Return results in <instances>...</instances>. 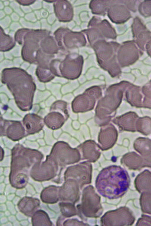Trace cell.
<instances>
[{
  "instance_id": "cell-18",
  "label": "cell",
  "mask_w": 151,
  "mask_h": 226,
  "mask_svg": "<svg viewBox=\"0 0 151 226\" xmlns=\"http://www.w3.org/2000/svg\"><path fill=\"white\" fill-rule=\"evenodd\" d=\"M59 205L61 214L64 217H70L75 214V208L70 203L61 202L59 203Z\"/></svg>"
},
{
  "instance_id": "cell-21",
  "label": "cell",
  "mask_w": 151,
  "mask_h": 226,
  "mask_svg": "<svg viewBox=\"0 0 151 226\" xmlns=\"http://www.w3.org/2000/svg\"><path fill=\"white\" fill-rule=\"evenodd\" d=\"M16 2H17L19 4L24 6H27L33 4L35 1V0H16Z\"/></svg>"
},
{
  "instance_id": "cell-9",
  "label": "cell",
  "mask_w": 151,
  "mask_h": 226,
  "mask_svg": "<svg viewBox=\"0 0 151 226\" xmlns=\"http://www.w3.org/2000/svg\"><path fill=\"white\" fill-rule=\"evenodd\" d=\"M22 122L27 135L39 132L42 129L45 124L43 119L34 113L25 115Z\"/></svg>"
},
{
  "instance_id": "cell-2",
  "label": "cell",
  "mask_w": 151,
  "mask_h": 226,
  "mask_svg": "<svg viewBox=\"0 0 151 226\" xmlns=\"http://www.w3.org/2000/svg\"><path fill=\"white\" fill-rule=\"evenodd\" d=\"M125 171L119 167L113 165L102 170L96 181L98 192L109 199L119 198L124 194L128 186Z\"/></svg>"
},
{
  "instance_id": "cell-12",
  "label": "cell",
  "mask_w": 151,
  "mask_h": 226,
  "mask_svg": "<svg viewBox=\"0 0 151 226\" xmlns=\"http://www.w3.org/2000/svg\"><path fill=\"white\" fill-rule=\"evenodd\" d=\"M60 187L54 185L49 186L45 188L40 194V198L45 203L50 204L57 203L60 199Z\"/></svg>"
},
{
  "instance_id": "cell-10",
  "label": "cell",
  "mask_w": 151,
  "mask_h": 226,
  "mask_svg": "<svg viewBox=\"0 0 151 226\" xmlns=\"http://www.w3.org/2000/svg\"><path fill=\"white\" fill-rule=\"evenodd\" d=\"M40 204L38 199L26 196L19 201L17 205L21 212L27 216L31 217L39 208Z\"/></svg>"
},
{
  "instance_id": "cell-11",
  "label": "cell",
  "mask_w": 151,
  "mask_h": 226,
  "mask_svg": "<svg viewBox=\"0 0 151 226\" xmlns=\"http://www.w3.org/2000/svg\"><path fill=\"white\" fill-rule=\"evenodd\" d=\"M133 41H127L121 46L120 53L127 64L132 63L138 57L139 50Z\"/></svg>"
},
{
  "instance_id": "cell-14",
  "label": "cell",
  "mask_w": 151,
  "mask_h": 226,
  "mask_svg": "<svg viewBox=\"0 0 151 226\" xmlns=\"http://www.w3.org/2000/svg\"><path fill=\"white\" fill-rule=\"evenodd\" d=\"M55 38L49 34L44 38L41 41L40 45L41 48L45 53L54 55L57 54L60 48L55 41Z\"/></svg>"
},
{
  "instance_id": "cell-4",
  "label": "cell",
  "mask_w": 151,
  "mask_h": 226,
  "mask_svg": "<svg viewBox=\"0 0 151 226\" xmlns=\"http://www.w3.org/2000/svg\"><path fill=\"white\" fill-rule=\"evenodd\" d=\"M58 168V165L47 156L45 161L38 162L33 166L30 170V176L35 180H48L55 176Z\"/></svg>"
},
{
  "instance_id": "cell-22",
  "label": "cell",
  "mask_w": 151,
  "mask_h": 226,
  "mask_svg": "<svg viewBox=\"0 0 151 226\" xmlns=\"http://www.w3.org/2000/svg\"><path fill=\"white\" fill-rule=\"evenodd\" d=\"M145 49L147 53L151 56V40L146 44Z\"/></svg>"
},
{
  "instance_id": "cell-15",
  "label": "cell",
  "mask_w": 151,
  "mask_h": 226,
  "mask_svg": "<svg viewBox=\"0 0 151 226\" xmlns=\"http://www.w3.org/2000/svg\"><path fill=\"white\" fill-rule=\"evenodd\" d=\"M32 222L33 226L52 225V223L47 213L41 210H37L33 215L32 217Z\"/></svg>"
},
{
  "instance_id": "cell-6",
  "label": "cell",
  "mask_w": 151,
  "mask_h": 226,
  "mask_svg": "<svg viewBox=\"0 0 151 226\" xmlns=\"http://www.w3.org/2000/svg\"><path fill=\"white\" fill-rule=\"evenodd\" d=\"M1 136H6L14 141H19L27 135L24 127L19 121L0 118Z\"/></svg>"
},
{
  "instance_id": "cell-13",
  "label": "cell",
  "mask_w": 151,
  "mask_h": 226,
  "mask_svg": "<svg viewBox=\"0 0 151 226\" xmlns=\"http://www.w3.org/2000/svg\"><path fill=\"white\" fill-rule=\"evenodd\" d=\"M53 4L54 13L58 20L62 22L68 21L69 5L66 1L55 0Z\"/></svg>"
},
{
  "instance_id": "cell-7",
  "label": "cell",
  "mask_w": 151,
  "mask_h": 226,
  "mask_svg": "<svg viewBox=\"0 0 151 226\" xmlns=\"http://www.w3.org/2000/svg\"><path fill=\"white\" fill-rule=\"evenodd\" d=\"M132 29L133 41L140 49L145 51L146 44L151 40V32L137 16L133 19Z\"/></svg>"
},
{
  "instance_id": "cell-20",
  "label": "cell",
  "mask_w": 151,
  "mask_h": 226,
  "mask_svg": "<svg viewBox=\"0 0 151 226\" xmlns=\"http://www.w3.org/2000/svg\"><path fill=\"white\" fill-rule=\"evenodd\" d=\"M140 1L137 0L124 1L127 8L133 12L136 11L138 4Z\"/></svg>"
},
{
  "instance_id": "cell-3",
  "label": "cell",
  "mask_w": 151,
  "mask_h": 226,
  "mask_svg": "<svg viewBox=\"0 0 151 226\" xmlns=\"http://www.w3.org/2000/svg\"><path fill=\"white\" fill-rule=\"evenodd\" d=\"M65 103L61 100H57L51 105L50 112L44 118L45 124L52 130L60 128L64 124L66 118Z\"/></svg>"
},
{
  "instance_id": "cell-16",
  "label": "cell",
  "mask_w": 151,
  "mask_h": 226,
  "mask_svg": "<svg viewBox=\"0 0 151 226\" xmlns=\"http://www.w3.org/2000/svg\"><path fill=\"white\" fill-rule=\"evenodd\" d=\"M16 41L10 35L6 34L1 26L0 28V51H8L14 47Z\"/></svg>"
},
{
  "instance_id": "cell-1",
  "label": "cell",
  "mask_w": 151,
  "mask_h": 226,
  "mask_svg": "<svg viewBox=\"0 0 151 226\" xmlns=\"http://www.w3.org/2000/svg\"><path fill=\"white\" fill-rule=\"evenodd\" d=\"M1 80L11 92L19 109L27 111L32 109L36 87L31 75L19 68H6L2 71Z\"/></svg>"
},
{
  "instance_id": "cell-8",
  "label": "cell",
  "mask_w": 151,
  "mask_h": 226,
  "mask_svg": "<svg viewBox=\"0 0 151 226\" xmlns=\"http://www.w3.org/2000/svg\"><path fill=\"white\" fill-rule=\"evenodd\" d=\"M74 150L67 143L58 142L54 145L48 156L58 166H63L73 163L70 154Z\"/></svg>"
},
{
  "instance_id": "cell-5",
  "label": "cell",
  "mask_w": 151,
  "mask_h": 226,
  "mask_svg": "<svg viewBox=\"0 0 151 226\" xmlns=\"http://www.w3.org/2000/svg\"><path fill=\"white\" fill-rule=\"evenodd\" d=\"M90 186L88 187L89 193L87 187L83 190L81 210L87 217H97L101 214V210L99 197Z\"/></svg>"
},
{
  "instance_id": "cell-17",
  "label": "cell",
  "mask_w": 151,
  "mask_h": 226,
  "mask_svg": "<svg viewBox=\"0 0 151 226\" xmlns=\"http://www.w3.org/2000/svg\"><path fill=\"white\" fill-rule=\"evenodd\" d=\"M35 74L39 81L44 83L50 82L55 77L49 68H43L38 66L36 69Z\"/></svg>"
},
{
  "instance_id": "cell-19",
  "label": "cell",
  "mask_w": 151,
  "mask_h": 226,
  "mask_svg": "<svg viewBox=\"0 0 151 226\" xmlns=\"http://www.w3.org/2000/svg\"><path fill=\"white\" fill-rule=\"evenodd\" d=\"M139 13L145 17L151 16V0H145L140 3L138 7Z\"/></svg>"
},
{
  "instance_id": "cell-23",
  "label": "cell",
  "mask_w": 151,
  "mask_h": 226,
  "mask_svg": "<svg viewBox=\"0 0 151 226\" xmlns=\"http://www.w3.org/2000/svg\"><path fill=\"white\" fill-rule=\"evenodd\" d=\"M46 1L47 2H49V3H52V2H54L55 0H47V1Z\"/></svg>"
}]
</instances>
